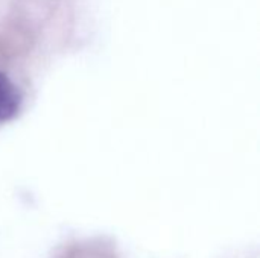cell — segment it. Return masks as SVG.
Segmentation results:
<instances>
[{
	"instance_id": "6da1fadb",
	"label": "cell",
	"mask_w": 260,
	"mask_h": 258,
	"mask_svg": "<svg viewBox=\"0 0 260 258\" xmlns=\"http://www.w3.org/2000/svg\"><path fill=\"white\" fill-rule=\"evenodd\" d=\"M24 102V94L20 85L0 67V125L14 120Z\"/></svg>"
}]
</instances>
